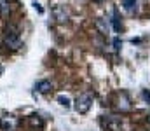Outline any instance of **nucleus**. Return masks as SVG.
<instances>
[{"mask_svg":"<svg viewBox=\"0 0 150 131\" xmlns=\"http://www.w3.org/2000/svg\"><path fill=\"white\" fill-rule=\"evenodd\" d=\"M4 44L11 49H19L21 47V37H19V28L16 25H9L5 28V37H4Z\"/></svg>","mask_w":150,"mask_h":131,"instance_id":"f257e3e1","label":"nucleus"},{"mask_svg":"<svg viewBox=\"0 0 150 131\" xmlns=\"http://www.w3.org/2000/svg\"><path fill=\"white\" fill-rule=\"evenodd\" d=\"M93 100H94V96L91 93H82L75 101V110L79 114H87L89 108L93 107Z\"/></svg>","mask_w":150,"mask_h":131,"instance_id":"f03ea898","label":"nucleus"},{"mask_svg":"<svg viewBox=\"0 0 150 131\" xmlns=\"http://www.w3.org/2000/svg\"><path fill=\"white\" fill-rule=\"evenodd\" d=\"M19 126V121L18 117L14 115H5V117H0V130L4 131H16Z\"/></svg>","mask_w":150,"mask_h":131,"instance_id":"7ed1b4c3","label":"nucleus"},{"mask_svg":"<svg viewBox=\"0 0 150 131\" xmlns=\"http://www.w3.org/2000/svg\"><path fill=\"white\" fill-rule=\"evenodd\" d=\"M52 16H54V19L58 21V23H68V19H70V16H68V11L63 7V5H56V7H52Z\"/></svg>","mask_w":150,"mask_h":131,"instance_id":"20e7f679","label":"nucleus"},{"mask_svg":"<svg viewBox=\"0 0 150 131\" xmlns=\"http://www.w3.org/2000/svg\"><path fill=\"white\" fill-rule=\"evenodd\" d=\"M28 126L32 130H44V119L38 114H32L28 115Z\"/></svg>","mask_w":150,"mask_h":131,"instance_id":"39448f33","label":"nucleus"},{"mask_svg":"<svg viewBox=\"0 0 150 131\" xmlns=\"http://www.w3.org/2000/svg\"><path fill=\"white\" fill-rule=\"evenodd\" d=\"M117 108H119L120 112L131 110V100H129V96H127L126 93H120V94H119V105H117Z\"/></svg>","mask_w":150,"mask_h":131,"instance_id":"423d86ee","label":"nucleus"},{"mask_svg":"<svg viewBox=\"0 0 150 131\" xmlns=\"http://www.w3.org/2000/svg\"><path fill=\"white\" fill-rule=\"evenodd\" d=\"M105 126L110 131H120V121L112 117V115L110 117H105Z\"/></svg>","mask_w":150,"mask_h":131,"instance_id":"0eeeda50","label":"nucleus"},{"mask_svg":"<svg viewBox=\"0 0 150 131\" xmlns=\"http://www.w3.org/2000/svg\"><path fill=\"white\" fill-rule=\"evenodd\" d=\"M112 26L115 32H120L122 30V21H120V16H119V11L117 9H113L112 12Z\"/></svg>","mask_w":150,"mask_h":131,"instance_id":"6e6552de","label":"nucleus"},{"mask_svg":"<svg viewBox=\"0 0 150 131\" xmlns=\"http://www.w3.org/2000/svg\"><path fill=\"white\" fill-rule=\"evenodd\" d=\"M11 14V2L9 0H0V16L7 18Z\"/></svg>","mask_w":150,"mask_h":131,"instance_id":"1a4fd4ad","label":"nucleus"},{"mask_svg":"<svg viewBox=\"0 0 150 131\" xmlns=\"http://www.w3.org/2000/svg\"><path fill=\"white\" fill-rule=\"evenodd\" d=\"M37 89H38V93L45 94V93H49V91L52 89V84H51L49 81H38L37 82Z\"/></svg>","mask_w":150,"mask_h":131,"instance_id":"9d476101","label":"nucleus"},{"mask_svg":"<svg viewBox=\"0 0 150 131\" xmlns=\"http://www.w3.org/2000/svg\"><path fill=\"white\" fill-rule=\"evenodd\" d=\"M122 5L126 11H133L134 5H136V0H122Z\"/></svg>","mask_w":150,"mask_h":131,"instance_id":"9b49d317","label":"nucleus"},{"mask_svg":"<svg viewBox=\"0 0 150 131\" xmlns=\"http://www.w3.org/2000/svg\"><path fill=\"white\" fill-rule=\"evenodd\" d=\"M58 101H59L63 107H67V108L70 107V98H68V96H63V94H59V96H58Z\"/></svg>","mask_w":150,"mask_h":131,"instance_id":"f8f14e48","label":"nucleus"},{"mask_svg":"<svg viewBox=\"0 0 150 131\" xmlns=\"http://www.w3.org/2000/svg\"><path fill=\"white\" fill-rule=\"evenodd\" d=\"M96 25H98V28H101V32H103V33H108V25H105V23H103V19H98V21H96Z\"/></svg>","mask_w":150,"mask_h":131,"instance_id":"ddd939ff","label":"nucleus"},{"mask_svg":"<svg viewBox=\"0 0 150 131\" xmlns=\"http://www.w3.org/2000/svg\"><path fill=\"white\" fill-rule=\"evenodd\" d=\"M142 96H143V100H145V101L150 105V91H147V89H145V91L142 93Z\"/></svg>","mask_w":150,"mask_h":131,"instance_id":"4468645a","label":"nucleus"},{"mask_svg":"<svg viewBox=\"0 0 150 131\" xmlns=\"http://www.w3.org/2000/svg\"><path fill=\"white\" fill-rule=\"evenodd\" d=\"M33 7H35V11H37L38 14H44V9L40 7V4H37V2H33Z\"/></svg>","mask_w":150,"mask_h":131,"instance_id":"2eb2a0df","label":"nucleus"},{"mask_svg":"<svg viewBox=\"0 0 150 131\" xmlns=\"http://www.w3.org/2000/svg\"><path fill=\"white\" fill-rule=\"evenodd\" d=\"M120 45H122V42H120V40H119V39H113V47H115V49H117V51H119V49H120Z\"/></svg>","mask_w":150,"mask_h":131,"instance_id":"dca6fc26","label":"nucleus"},{"mask_svg":"<svg viewBox=\"0 0 150 131\" xmlns=\"http://www.w3.org/2000/svg\"><path fill=\"white\" fill-rule=\"evenodd\" d=\"M94 2H103V0H94Z\"/></svg>","mask_w":150,"mask_h":131,"instance_id":"f3484780","label":"nucleus"}]
</instances>
